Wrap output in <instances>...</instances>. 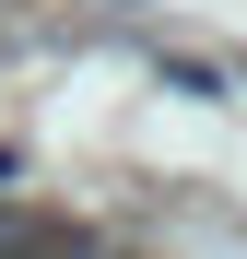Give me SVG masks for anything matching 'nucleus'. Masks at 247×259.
<instances>
[{
	"instance_id": "1",
	"label": "nucleus",
	"mask_w": 247,
	"mask_h": 259,
	"mask_svg": "<svg viewBox=\"0 0 247 259\" xmlns=\"http://www.w3.org/2000/svg\"><path fill=\"white\" fill-rule=\"evenodd\" d=\"M35 236H47V224H35V212H24V200H0V259H24Z\"/></svg>"
},
{
	"instance_id": "2",
	"label": "nucleus",
	"mask_w": 247,
	"mask_h": 259,
	"mask_svg": "<svg viewBox=\"0 0 247 259\" xmlns=\"http://www.w3.org/2000/svg\"><path fill=\"white\" fill-rule=\"evenodd\" d=\"M24 259H94V236H82V224H47V236H35Z\"/></svg>"
}]
</instances>
